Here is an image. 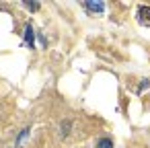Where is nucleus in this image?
<instances>
[{
	"label": "nucleus",
	"instance_id": "f257e3e1",
	"mask_svg": "<svg viewBox=\"0 0 150 148\" xmlns=\"http://www.w3.org/2000/svg\"><path fill=\"white\" fill-rule=\"evenodd\" d=\"M138 19H140L142 25H148L150 27V6H142L138 11Z\"/></svg>",
	"mask_w": 150,
	"mask_h": 148
},
{
	"label": "nucleus",
	"instance_id": "f03ea898",
	"mask_svg": "<svg viewBox=\"0 0 150 148\" xmlns=\"http://www.w3.org/2000/svg\"><path fill=\"white\" fill-rule=\"evenodd\" d=\"M86 8L93 11V13H103V2H93V0H88V2H86Z\"/></svg>",
	"mask_w": 150,
	"mask_h": 148
},
{
	"label": "nucleus",
	"instance_id": "7ed1b4c3",
	"mask_svg": "<svg viewBox=\"0 0 150 148\" xmlns=\"http://www.w3.org/2000/svg\"><path fill=\"white\" fill-rule=\"evenodd\" d=\"M97 148H113V142H111L109 138H101V140L97 142Z\"/></svg>",
	"mask_w": 150,
	"mask_h": 148
},
{
	"label": "nucleus",
	"instance_id": "20e7f679",
	"mask_svg": "<svg viewBox=\"0 0 150 148\" xmlns=\"http://www.w3.org/2000/svg\"><path fill=\"white\" fill-rule=\"evenodd\" d=\"M25 41L29 43V45H33V29L27 25V29H25Z\"/></svg>",
	"mask_w": 150,
	"mask_h": 148
}]
</instances>
